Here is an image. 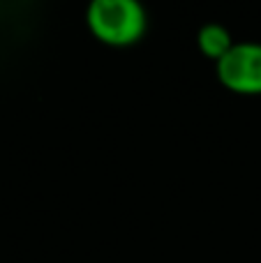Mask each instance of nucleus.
Listing matches in <instances>:
<instances>
[{
  "label": "nucleus",
  "mask_w": 261,
  "mask_h": 263,
  "mask_svg": "<svg viewBox=\"0 0 261 263\" xmlns=\"http://www.w3.org/2000/svg\"><path fill=\"white\" fill-rule=\"evenodd\" d=\"M86 26L100 44L127 49L143 40L148 12L139 0H92L86 7Z\"/></svg>",
  "instance_id": "obj_1"
},
{
  "label": "nucleus",
  "mask_w": 261,
  "mask_h": 263,
  "mask_svg": "<svg viewBox=\"0 0 261 263\" xmlns=\"http://www.w3.org/2000/svg\"><path fill=\"white\" fill-rule=\"evenodd\" d=\"M217 81L234 95H261V42H236L234 49L215 63Z\"/></svg>",
  "instance_id": "obj_2"
},
{
  "label": "nucleus",
  "mask_w": 261,
  "mask_h": 263,
  "mask_svg": "<svg viewBox=\"0 0 261 263\" xmlns=\"http://www.w3.org/2000/svg\"><path fill=\"white\" fill-rule=\"evenodd\" d=\"M234 37H231L229 28L222 23H206L197 30V49L203 58L220 63L231 49H234Z\"/></svg>",
  "instance_id": "obj_3"
}]
</instances>
